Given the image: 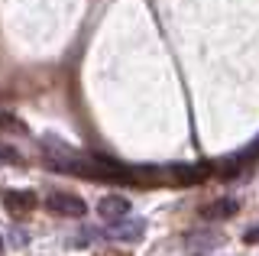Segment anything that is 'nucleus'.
<instances>
[{
    "instance_id": "39448f33",
    "label": "nucleus",
    "mask_w": 259,
    "mask_h": 256,
    "mask_svg": "<svg viewBox=\"0 0 259 256\" xmlns=\"http://www.w3.org/2000/svg\"><path fill=\"white\" fill-rule=\"evenodd\" d=\"M237 207H240L237 198L214 201V204H204V207H201V218H204V221H221V218H230V214H237Z\"/></svg>"
},
{
    "instance_id": "423d86ee",
    "label": "nucleus",
    "mask_w": 259,
    "mask_h": 256,
    "mask_svg": "<svg viewBox=\"0 0 259 256\" xmlns=\"http://www.w3.org/2000/svg\"><path fill=\"white\" fill-rule=\"evenodd\" d=\"M0 162H20V156L13 149H0Z\"/></svg>"
},
{
    "instance_id": "6e6552de",
    "label": "nucleus",
    "mask_w": 259,
    "mask_h": 256,
    "mask_svg": "<svg viewBox=\"0 0 259 256\" xmlns=\"http://www.w3.org/2000/svg\"><path fill=\"white\" fill-rule=\"evenodd\" d=\"M0 250H4V240H0Z\"/></svg>"
},
{
    "instance_id": "f257e3e1",
    "label": "nucleus",
    "mask_w": 259,
    "mask_h": 256,
    "mask_svg": "<svg viewBox=\"0 0 259 256\" xmlns=\"http://www.w3.org/2000/svg\"><path fill=\"white\" fill-rule=\"evenodd\" d=\"M46 207L52 214H65V218H81V214L88 211L84 201H81L78 195H68V191H55V195L46 198Z\"/></svg>"
},
{
    "instance_id": "7ed1b4c3",
    "label": "nucleus",
    "mask_w": 259,
    "mask_h": 256,
    "mask_svg": "<svg viewBox=\"0 0 259 256\" xmlns=\"http://www.w3.org/2000/svg\"><path fill=\"white\" fill-rule=\"evenodd\" d=\"M97 211H101L104 221L113 224V221H120V218H126V214H130V201H126V198H120V195H107V198H101Z\"/></svg>"
},
{
    "instance_id": "20e7f679",
    "label": "nucleus",
    "mask_w": 259,
    "mask_h": 256,
    "mask_svg": "<svg viewBox=\"0 0 259 256\" xmlns=\"http://www.w3.org/2000/svg\"><path fill=\"white\" fill-rule=\"evenodd\" d=\"M4 204H7V211H10V214L20 218V214H26V211L36 207V195H32V191H7Z\"/></svg>"
},
{
    "instance_id": "0eeeda50",
    "label": "nucleus",
    "mask_w": 259,
    "mask_h": 256,
    "mask_svg": "<svg viewBox=\"0 0 259 256\" xmlns=\"http://www.w3.org/2000/svg\"><path fill=\"white\" fill-rule=\"evenodd\" d=\"M246 240H259V230H249V234H246Z\"/></svg>"
},
{
    "instance_id": "f03ea898",
    "label": "nucleus",
    "mask_w": 259,
    "mask_h": 256,
    "mask_svg": "<svg viewBox=\"0 0 259 256\" xmlns=\"http://www.w3.org/2000/svg\"><path fill=\"white\" fill-rule=\"evenodd\" d=\"M143 230H146V224L143 221H113L107 230H104V237H110V240H123V243H133V240H140L143 237Z\"/></svg>"
}]
</instances>
